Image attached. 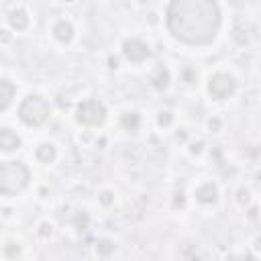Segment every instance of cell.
Instances as JSON below:
<instances>
[{"instance_id": "obj_16", "label": "cell", "mask_w": 261, "mask_h": 261, "mask_svg": "<svg viewBox=\"0 0 261 261\" xmlns=\"http://www.w3.org/2000/svg\"><path fill=\"white\" fill-rule=\"evenodd\" d=\"M51 232H53V224L47 222V220H43V222L39 224V234H41L43 239H47V237H51Z\"/></svg>"}, {"instance_id": "obj_3", "label": "cell", "mask_w": 261, "mask_h": 261, "mask_svg": "<svg viewBox=\"0 0 261 261\" xmlns=\"http://www.w3.org/2000/svg\"><path fill=\"white\" fill-rule=\"evenodd\" d=\"M51 114V104L39 96V94H29L20 106H18V118L27 126H41Z\"/></svg>"}, {"instance_id": "obj_17", "label": "cell", "mask_w": 261, "mask_h": 261, "mask_svg": "<svg viewBox=\"0 0 261 261\" xmlns=\"http://www.w3.org/2000/svg\"><path fill=\"white\" fill-rule=\"evenodd\" d=\"M253 249H255L257 253H261V234H257V237L253 239Z\"/></svg>"}, {"instance_id": "obj_19", "label": "cell", "mask_w": 261, "mask_h": 261, "mask_svg": "<svg viewBox=\"0 0 261 261\" xmlns=\"http://www.w3.org/2000/svg\"><path fill=\"white\" fill-rule=\"evenodd\" d=\"M208 126H210V128H220V120H218V118H210V120H208Z\"/></svg>"}, {"instance_id": "obj_13", "label": "cell", "mask_w": 261, "mask_h": 261, "mask_svg": "<svg viewBox=\"0 0 261 261\" xmlns=\"http://www.w3.org/2000/svg\"><path fill=\"white\" fill-rule=\"evenodd\" d=\"M139 124H141V118H139L137 112H124V114L120 116V126H122L124 130H137Z\"/></svg>"}, {"instance_id": "obj_8", "label": "cell", "mask_w": 261, "mask_h": 261, "mask_svg": "<svg viewBox=\"0 0 261 261\" xmlns=\"http://www.w3.org/2000/svg\"><path fill=\"white\" fill-rule=\"evenodd\" d=\"M73 24L69 22V20H65V18H59L57 22H53V27H51V35H53V39L57 41V43H61V45H67V43H71V39H73Z\"/></svg>"}, {"instance_id": "obj_7", "label": "cell", "mask_w": 261, "mask_h": 261, "mask_svg": "<svg viewBox=\"0 0 261 261\" xmlns=\"http://www.w3.org/2000/svg\"><path fill=\"white\" fill-rule=\"evenodd\" d=\"M194 198H196V202H200V204H204V206L216 204V202H218V188H216V184H212V181H202L200 186H196Z\"/></svg>"}, {"instance_id": "obj_2", "label": "cell", "mask_w": 261, "mask_h": 261, "mask_svg": "<svg viewBox=\"0 0 261 261\" xmlns=\"http://www.w3.org/2000/svg\"><path fill=\"white\" fill-rule=\"evenodd\" d=\"M31 169L22 161H4L0 165V192L2 196H14L29 186Z\"/></svg>"}, {"instance_id": "obj_15", "label": "cell", "mask_w": 261, "mask_h": 261, "mask_svg": "<svg viewBox=\"0 0 261 261\" xmlns=\"http://www.w3.org/2000/svg\"><path fill=\"white\" fill-rule=\"evenodd\" d=\"M171 120H173V114H171L169 110H163V112H159V116H157L159 126H169V124H171Z\"/></svg>"}, {"instance_id": "obj_5", "label": "cell", "mask_w": 261, "mask_h": 261, "mask_svg": "<svg viewBox=\"0 0 261 261\" xmlns=\"http://www.w3.org/2000/svg\"><path fill=\"white\" fill-rule=\"evenodd\" d=\"M237 92V80L228 71H216L208 80V94L214 100H226Z\"/></svg>"}, {"instance_id": "obj_4", "label": "cell", "mask_w": 261, "mask_h": 261, "mask_svg": "<svg viewBox=\"0 0 261 261\" xmlns=\"http://www.w3.org/2000/svg\"><path fill=\"white\" fill-rule=\"evenodd\" d=\"M75 120L84 126H100L106 120V106L96 98H88L77 104Z\"/></svg>"}, {"instance_id": "obj_1", "label": "cell", "mask_w": 261, "mask_h": 261, "mask_svg": "<svg viewBox=\"0 0 261 261\" xmlns=\"http://www.w3.org/2000/svg\"><path fill=\"white\" fill-rule=\"evenodd\" d=\"M220 20L216 0H171L165 12L171 37L194 47L210 45L218 35Z\"/></svg>"}, {"instance_id": "obj_10", "label": "cell", "mask_w": 261, "mask_h": 261, "mask_svg": "<svg viewBox=\"0 0 261 261\" xmlns=\"http://www.w3.org/2000/svg\"><path fill=\"white\" fill-rule=\"evenodd\" d=\"M6 20H8V24H10L14 31H24V29L29 27V14H27L24 8H12V10L8 12Z\"/></svg>"}, {"instance_id": "obj_14", "label": "cell", "mask_w": 261, "mask_h": 261, "mask_svg": "<svg viewBox=\"0 0 261 261\" xmlns=\"http://www.w3.org/2000/svg\"><path fill=\"white\" fill-rule=\"evenodd\" d=\"M98 202H100L102 206H110V204H114V192H110V190H104V192H100V196H98Z\"/></svg>"}, {"instance_id": "obj_20", "label": "cell", "mask_w": 261, "mask_h": 261, "mask_svg": "<svg viewBox=\"0 0 261 261\" xmlns=\"http://www.w3.org/2000/svg\"><path fill=\"white\" fill-rule=\"evenodd\" d=\"M137 2H147V0H137Z\"/></svg>"}, {"instance_id": "obj_11", "label": "cell", "mask_w": 261, "mask_h": 261, "mask_svg": "<svg viewBox=\"0 0 261 261\" xmlns=\"http://www.w3.org/2000/svg\"><path fill=\"white\" fill-rule=\"evenodd\" d=\"M14 96H16V86H14L10 80L4 77V80L0 82V108H2V110H8V106L12 104Z\"/></svg>"}, {"instance_id": "obj_6", "label": "cell", "mask_w": 261, "mask_h": 261, "mask_svg": "<svg viewBox=\"0 0 261 261\" xmlns=\"http://www.w3.org/2000/svg\"><path fill=\"white\" fill-rule=\"evenodd\" d=\"M122 55L130 61V63H143L145 59H149L151 55V47L147 41H143L141 37H130L122 43Z\"/></svg>"}, {"instance_id": "obj_18", "label": "cell", "mask_w": 261, "mask_h": 261, "mask_svg": "<svg viewBox=\"0 0 261 261\" xmlns=\"http://www.w3.org/2000/svg\"><path fill=\"white\" fill-rule=\"evenodd\" d=\"M190 151H192V153H196V155H198V153H200V151H202V141H198V143H192V149H190Z\"/></svg>"}, {"instance_id": "obj_12", "label": "cell", "mask_w": 261, "mask_h": 261, "mask_svg": "<svg viewBox=\"0 0 261 261\" xmlns=\"http://www.w3.org/2000/svg\"><path fill=\"white\" fill-rule=\"evenodd\" d=\"M0 147H2V151H12V149H18L20 147V137L14 133V130H10V128H2L0 130Z\"/></svg>"}, {"instance_id": "obj_9", "label": "cell", "mask_w": 261, "mask_h": 261, "mask_svg": "<svg viewBox=\"0 0 261 261\" xmlns=\"http://www.w3.org/2000/svg\"><path fill=\"white\" fill-rule=\"evenodd\" d=\"M55 157H57V149H55L53 143H39V145H37V149H35V159H37L39 163L49 165V163L55 161Z\"/></svg>"}]
</instances>
